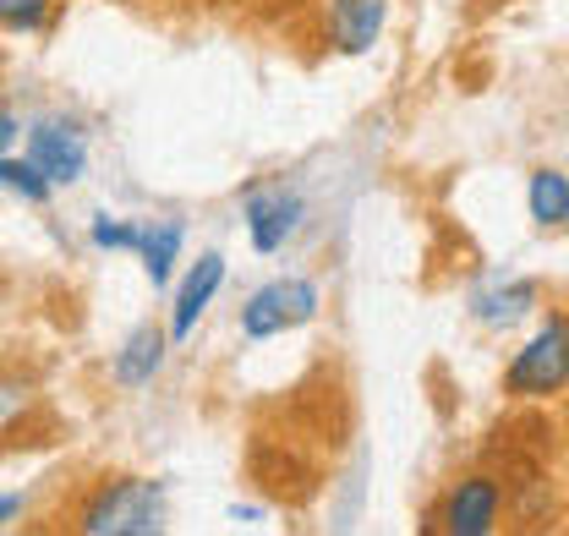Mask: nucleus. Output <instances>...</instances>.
Here are the masks:
<instances>
[{
  "label": "nucleus",
  "instance_id": "obj_1",
  "mask_svg": "<svg viewBox=\"0 0 569 536\" xmlns=\"http://www.w3.org/2000/svg\"><path fill=\"white\" fill-rule=\"evenodd\" d=\"M71 526L93 536H148L164 526V493L148 476H104L71 509Z\"/></svg>",
  "mask_w": 569,
  "mask_h": 536
},
{
  "label": "nucleus",
  "instance_id": "obj_2",
  "mask_svg": "<svg viewBox=\"0 0 569 536\" xmlns=\"http://www.w3.org/2000/svg\"><path fill=\"white\" fill-rule=\"evenodd\" d=\"M503 395L509 400H548L569 395V318L548 312V324L526 339L503 373Z\"/></svg>",
  "mask_w": 569,
  "mask_h": 536
},
{
  "label": "nucleus",
  "instance_id": "obj_3",
  "mask_svg": "<svg viewBox=\"0 0 569 536\" xmlns=\"http://www.w3.org/2000/svg\"><path fill=\"white\" fill-rule=\"evenodd\" d=\"M312 312H318V285L312 279H274V285L252 290V301L241 307V335L247 339L284 335V329L307 324Z\"/></svg>",
  "mask_w": 569,
  "mask_h": 536
},
{
  "label": "nucleus",
  "instance_id": "obj_4",
  "mask_svg": "<svg viewBox=\"0 0 569 536\" xmlns=\"http://www.w3.org/2000/svg\"><path fill=\"white\" fill-rule=\"evenodd\" d=\"M498 509H503V482L488 476V470H471L449 487L438 520L449 536H488L498 526Z\"/></svg>",
  "mask_w": 569,
  "mask_h": 536
},
{
  "label": "nucleus",
  "instance_id": "obj_5",
  "mask_svg": "<svg viewBox=\"0 0 569 536\" xmlns=\"http://www.w3.org/2000/svg\"><path fill=\"white\" fill-rule=\"evenodd\" d=\"M28 159H33L50 181H77L88 148H82V137L71 132L67 121H39L33 137H28Z\"/></svg>",
  "mask_w": 569,
  "mask_h": 536
},
{
  "label": "nucleus",
  "instance_id": "obj_6",
  "mask_svg": "<svg viewBox=\"0 0 569 536\" xmlns=\"http://www.w3.org/2000/svg\"><path fill=\"white\" fill-rule=\"evenodd\" d=\"M383 6L389 0H329V39L340 56L372 50V39L383 33Z\"/></svg>",
  "mask_w": 569,
  "mask_h": 536
},
{
  "label": "nucleus",
  "instance_id": "obj_7",
  "mask_svg": "<svg viewBox=\"0 0 569 536\" xmlns=\"http://www.w3.org/2000/svg\"><path fill=\"white\" fill-rule=\"evenodd\" d=\"M301 219V198L296 192H247V230H252V247L258 252H274L284 247V236L296 230Z\"/></svg>",
  "mask_w": 569,
  "mask_h": 536
},
{
  "label": "nucleus",
  "instance_id": "obj_8",
  "mask_svg": "<svg viewBox=\"0 0 569 536\" xmlns=\"http://www.w3.org/2000/svg\"><path fill=\"white\" fill-rule=\"evenodd\" d=\"M219 279H224V258H219V252H203V258H198V268L187 274L181 296H176V318H170V335H176V339H187L192 329H198V318L209 312Z\"/></svg>",
  "mask_w": 569,
  "mask_h": 536
},
{
  "label": "nucleus",
  "instance_id": "obj_9",
  "mask_svg": "<svg viewBox=\"0 0 569 536\" xmlns=\"http://www.w3.org/2000/svg\"><path fill=\"white\" fill-rule=\"evenodd\" d=\"M531 307H537V285H531V279H515V285H503V290H482V296L471 301V312H477L482 324H493V329L520 324Z\"/></svg>",
  "mask_w": 569,
  "mask_h": 536
},
{
  "label": "nucleus",
  "instance_id": "obj_10",
  "mask_svg": "<svg viewBox=\"0 0 569 536\" xmlns=\"http://www.w3.org/2000/svg\"><path fill=\"white\" fill-rule=\"evenodd\" d=\"M159 361H164V335L159 329H138L121 345V356H116V384L138 389V384H148L159 373Z\"/></svg>",
  "mask_w": 569,
  "mask_h": 536
},
{
  "label": "nucleus",
  "instance_id": "obj_11",
  "mask_svg": "<svg viewBox=\"0 0 569 536\" xmlns=\"http://www.w3.org/2000/svg\"><path fill=\"white\" fill-rule=\"evenodd\" d=\"M531 219L537 225H565L569 219V181L559 170H537L531 176Z\"/></svg>",
  "mask_w": 569,
  "mask_h": 536
},
{
  "label": "nucleus",
  "instance_id": "obj_12",
  "mask_svg": "<svg viewBox=\"0 0 569 536\" xmlns=\"http://www.w3.org/2000/svg\"><path fill=\"white\" fill-rule=\"evenodd\" d=\"M142 268H148V279L153 285H164L170 279V258L181 252V225H159V230H142Z\"/></svg>",
  "mask_w": 569,
  "mask_h": 536
},
{
  "label": "nucleus",
  "instance_id": "obj_13",
  "mask_svg": "<svg viewBox=\"0 0 569 536\" xmlns=\"http://www.w3.org/2000/svg\"><path fill=\"white\" fill-rule=\"evenodd\" d=\"M0 181H6L17 198H28V202H44L50 198V187H56L33 159H0Z\"/></svg>",
  "mask_w": 569,
  "mask_h": 536
},
{
  "label": "nucleus",
  "instance_id": "obj_14",
  "mask_svg": "<svg viewBox=\"0 0 569 536\" xmlns=\"http://www.w3.org/2000/svg\"><path fill=\"white\" fill-rule=\"evenodd\" d=\"M44 11H50V0H0L6 33H33V28L44 22Z\"/></svg>",
  "mask_w": 569,
  "mask_h": 536
},
{
  "label": "nucleus",
  "instance_id": "obj_15",
  "mask_svg": "<svg viewBox=\"0 0 569 536\" xmlns=\"http://www.w3.org/2000/svg\"><path fill=\"white\" fill-rule=\"evenodd\" d=\"M93 247L127 252V247H142V230L138 225H127V219H99V225H93Z\"/></svg>",
  "mask_w": 569,
  "mask_h": 536
},
{
  "label": "nucleus",
  "instance_id": "obj_16",
  "mask_svg": "<svg viewBox=\"0 0 569 536\" xmlns=\"http://www.w3.org/2000/svg\"><path fill=\"white\" fill-rule=\"evenodd\" d=\"M17 509H22V504H17V493H6V498H0V520L11 526V520H17Z\"/></svg>",
  "mask_w": 569,
  "mask_h": 536
},
{
  "label": "nucleus",
  "instance_id": "obj_17",
  "mask_svg": "<svg viewBox=\"0 0 569 536\" xmlns=\"http://www.w3.org/2000/svg\"><path fill=\"white\" fill-rule=\"evenodd\" d=\"M11 137H17V116L6 110V116H0V142H11Z\"/></svg>",
  "mask_w": 569,
  "mask_h": 536
},
{
  "label": "nucleus",
  "instance_id": "obj_18",
  "mask_svg": "<svg viewBox=\"0 0 569 536\" xmlns=\"http://www.w3.org/2000/svg\"><path fill=\"white\" fill-rule=\"evenodd\" d=\"M565 427H569V400H565Z\"/></svg>",
  "mask_w": 569,
  "mask_h": 536
}]
</instances>
